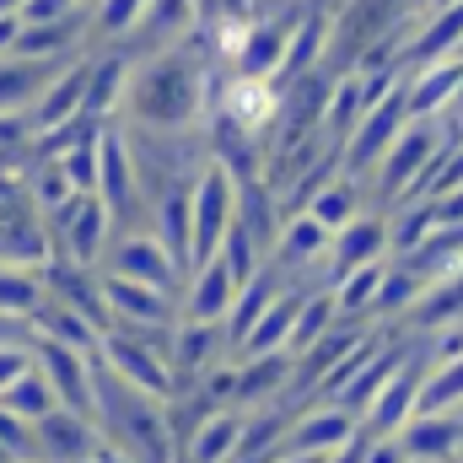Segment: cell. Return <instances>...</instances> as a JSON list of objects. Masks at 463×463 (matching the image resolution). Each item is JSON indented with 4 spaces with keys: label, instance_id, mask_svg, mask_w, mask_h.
<instances>
[{
    "label": "cell",
    "instance_id": "obj_33",
    "mask_svg": "<svg viewBox=\"0 0 463 463\" xmlns=\"http://www.w3.org/2000/svg\"><path fill=\"white\" fill-rule=\"evenodd\" d=\"M27 431H33V420H22V415H11L5 404H0V442L16 453V458H27L33 448H27Z\"/></svg>",
    "mask_w": 463,
    "mask_h": 463
},
{
    "label": "cell",
    "instance_id": "obj_12",
    "mask_svg": "<svg viewBox=\"0 0 463 463\" xmlns=\"http://www.w3.org/2000/svg\"><path fill=\"white\" fill-rule=\"evenodd\" d=\"M237 275H232L222 259H211L205 269H194V291H189V318H200V324H222L232 313V302H237Z\"/></svg>",
    "mask_w": 463,
    "mask_h": 463
},
{
    "label": "cell",
    "instance_id": "obj_3",
    "mask_svg": "<svg viewBox=\"0 0 463 463\" xmlns=\"http://www.w3.org/2000/svg\"><path fill=\"white\" fill-rule=\"evenodd\" d=\"M33 355H38V372L54 383V393H60V410L98 415V366H87V350L60 345V340L38 335Z\"/></svg>",
    "mask_w": 463,
    "mask_h": 463
},
{
    "label": "cell",
    "instance_id": "obj_15",
    "mask_svg": "<svg viewBox=\"0 0 463 463\" xmlns=\"http://www.w3.org/2000/svg\"><path fill=\"white\" fill-rule=\"evenodd\" d=\"M81 33H87V11H76V16H65V22H38V27H22V33H16L11 54H22V60H54V54H65Z\"/></svg>",
    "mask_w": 463,
    "mask_h": 463
},
{
    "label": "cell",
    "instance_id": "obj_8",
    "mask_svg": "<svg viewBox=\"0 0 463 463\" xmlns=\"http://www.w3.org/2000/svg\"><path fill=\"white\" fill-rule=\"evenodd\" d=\"M114 275L167 291V286L178 280V259L167 253L162 237H151V232H129V237H118L114 242Z\"/></svg>",
    "mask_w": 463,
    "mask_h": 463
},
{
    "label": "cell",
    "instance_id": "obj_6",
    "mask_svg": "<svg viewBox=\"0 0 463 463\" xmlns=\"http://www.w3.org/2000/svg\"><path fill=\"white\" fill-rule=\"evenodd\" d=\"M54 222H60L65 248H71L81 264H98V253H103V242H109V222H114L98 189H92V194H71V200L54 211Z\"/></svg>",
    "mask_w": 463,
    "mask_h": 463
},
{
    "label": "cell",
    "instance_id": "obj_7",
    "mask_svg": "<svg viewBox=\"0 0 463 463\" xmlns=\"http://www.w3.org/2000/svg\"><path fill=\"white\" fill-rule=\"evenodd\" d=\"M87 76H92V60H71L65 71L49 76V87H43L38 103L27 109V114H33V135H49V129H60V124H71V118L81 114V103H87Z\"/></svg>",
    "mask_w": 463,
    "mask_h": 463
},
{
    "label": "cell",
    "instance_id": "obj_16",
    "mask_svg": "<svg viewBox=\"0 0 463 463\" xmlns=\"http://www.w3.org/2000/svg\"><path fill=\"white\" fill-rule=\"evenodd\" d=\"M33 431L49 442V453H54V458H65V463H81L87 453H92V426H87L76 410H49Z\"/></svg>",
    "mask_w": 463,
    "mask_h": 463
},
{
    "label": "cell",
    "instance_id": "obj_1",
    "mask_svg": "<svg viewBox=\"0 0 463 463\" xmlns=\"http://www.w3.org/2000/svg\"><path fill=\"white\" fill-rule=\"evenodd\" d=\"M124 103H129L135 129H167V135L189 129L194 114H200V103H205V71H200V60L184 43H173V49L151 54L129 76Z\"/></svg>",
    "mask_w": 463,
    "mask_h": 463
},
{
    "label": "cell",
    "instance_id": "obj_20",
    "mask_svg": "<svg viewBox=\"0 0 463 463\" xmlns=\"http://www.w3.org/2000/svg\"><path fill=\"white\" fill-rule=\"evenodd\" d=\"M0 404L11 410V415H22V420H43L49 410H60V393H54V383L43 377V372H22L5 393H0Z\"/></svg>",
    "mask_w": 463,
    "mask_h": 463
},
{
    "label": "cell",
    "instance_id": "obj_11",
    "mask_svg": "<svg viewBox=\"0 0 463 463\" xmlns=\"http://www.w3.org/2000/svg\"><path fill=\"white\" fill-rule=\"evenodd\" d=\"M222 114L242 129H264L269 118L280 114V98H275V81L269 76H232L222 87Z\"/></svg>",
    "mask_w": 463,
    "mask_h": 463
},
{
    "label": "cell",
    "instance_id": "obj_27",
    "mask_svg": "<svg viewBox=\"0 0 463 463\" xmlns=\"http://www.w3.org/2000/svg\"><path fill=\"white\" fill-rule=\"evenodd\" d=\"M43 297H38V280L27 275V269H0V313H11V318H22V313H33Z\"/></svg>",
    "mask_w": 463,
    "mask_h": 463
},
{
    "label": "cell",
    "instance_id": "obj_35",
    "mask_svg": "<svg viewBox=\"0 0 463 463\" xmlns=\"http://www.w3.org/2000/svg\"><path fill=\"white\" fill-rule=\"evenodd\" d=\"M324 313H329L324 302H313V307L302 313V329H291V350H302L307 340H313V335H318V329H324Z\"/></svg>",
    "mask_w": 463,
    "mask_h": 463
},
{
    "label": "cell",
    "instance_id": "obj_17",
    "mask_svg": "<svg viewBox=\"0 0 463 463\" xmlns=\"http://www.w3.org/2000/svg\"><path fill=\"white\" fill-rule=\"evenodd\" d=\"M33 324H38L49 340H60V345H76V350H87V355L103 350V335L92 329V318H81V313H71V307L38 302V307H33Z\"/></svg>",
    "mask_w": 463,
    "mask_h": 463
},
{
    "label": "cell",
    "instance_id": "obj_32",
    "mask_svg": "<svg viewBox=\"0 0 463 463\" xmlns=\"http://www.w3.org/2000/svg\"><path fill=\"white\" fill-rule=\"evenodd\" d=\"M76 11H87V0H22V27H38V22H65V16H76Z\"/></svg>",
    "mask_w": 463,
    "mask_h": 463
},
{
    "label": "cell",
    "instance_id": "obj_14",
    "mask_svg": "<svg viewBox=\"0 0 463 463\" xmlns=\"http://www.w3.org/2000/svg\"><path fill=\"white\" fill-rule=\"evenodd\" d=\"M103 302H109V313L129 318V324H146V329L167 318V297L156 286H140V280H124V275L103 280Z\"/></svg>",
    "mask_w": 463,
    "mask_h": 463
},
{
    "label": "cell",
    "instance_id": "obj_4",
    "mask_svg": "<svg viewBox=\"0 0 463 463\" xmlns=\"http://www.w3.org/2000/svg\"><path fill=\"white\" fill-rule=\"evenodd\" d=\"M98 194H103V205H109V216L124 222L129 211H135V184H140V173H135V151H129V135L118 129V124H103V140H98Z\"/></svg>",
    "mask_w": 463,
    "mask_h": 463
},
{
    "label": "cell",
    "instance_id": "obj_5",
    "mask_svg": "<svg viewBox=\"0 0 463 463\" xmlns=\"http://www.w3.org/2000/svg\"><path fill=\"white\" fill-rule=\"evenodd\" d=\"M103 366L124 377L129 388H140V393H151V399H167L173 393V372H167V361H156L151 345H140V340H129V335H103Z\"/></svg>",
    "mask_w": 463,
    "mask_h": 463
},
{
    "label": "cell",
    "instance_id": "obj_34",
    "mask_svg": "<svg viewBox=\"0 0 463 463\" xmlns=\"http://www.w3.org/2000/svg\"><path fill=\"white\" fill-rule=\"evenodd\" d=\"M33 350H22V345H0V393L22 377V372H33V361H27Z\"/></svg>",
    "mask_w": 463,
    "mask_h": 463
},
{
    "label": "cell",
    "instance_id": "obj_30",
    "mask_svg": "<svg viewBox=\"0 0 463 463\" xmlns=\"http://www.w3.org/2000/svg\"><path fill=\"white\" fill-rule=\"evenodd\" d=\"M324 222H318V216H302V222H291V227H286V237H280V253H286V259H307V253H318V248H324Z\"/></svg>",
    "mask_w": 463,
    "mask_h": 463
},
{
    "label": "cell",
    "instance_id": "obj_10",
    "mask_svg": "<svg viewBox=\"0 0 463 463\" xmlns=\"http://www.w3.org/2000/svg\"><path fill=\"white\" fill-rule=\"evenodd\" d=\"M129 76H135V54H124V43L109 49L103 60H92L81 114H92V118H103V124H109V118L118 114V103H124V92H129Z\"/></svg>",
    "mask_w": 463,
    "mask_h": 463
},
{
    "label": "cell",
    "instance_id": "obj_25",
    "mask_svg": "<svg viewBox=\"0 0 463 463\" xmlns=\"http://www.w3.org/2000/svg\"><path fill=\"white\" fill-rule=\"evenodd\" d=\"M291 313H297V302H275V307H264V318H259V324L248 329L242 350H248V355L259 361V355H264V350L275 345V340H280L286 329H297V324H291Z\"/></svg>",
    "mask_w": 463,
    "mask_h": 463
},
{
    "label": "cell",
    "instance_id": "obj_26",
    "mask_svg": "<svg viewBox=\"0 0 463 463\" xmlns=\"http://www.w3.org/2000/svg\"><path fill=\"white\" fill-rule=\"evenodd\" d=\"M71 194H81V189L71 184V173H65L60 162H43V167L33 173V200H38V211H60Z\"/></svg>",
    "mask_w": 463,
    "mask_h": 463
},
{
    "label": "cell",
    "instance_id": "obj_21",
    "mask_svg": "<svg viewBox=\"0 0 463 463\" xmlns=\"http://www.w3.org/2000/svg\"><path fill=\"white\" fill-rule=\"evenodd\" d=\"M458 81H463V65H448V60H437V65H426V76L404 92L410 98V114L415 118H426V114H437L453 92H458Z\"/></svg>",
    "mask_w": 463,
    "mask_h": 463
},
{
    "label": "cell",
    "instance_id": "obj_24",
    "mask_svg": "<svg viewBox=\"0 0 463 463\" xmlns=\"http://www.w3.org/2000/svg\"><path fill=\"white\" fill-rule=\"evenodd\" d=\"M211 350H216V324L189 318V324L173 335V355H178V366H184V372H200V366L211 361Z\"/></svg>",
    "mask_w": 463,
    "mask_h": 463
},
{
    "label": "cell",
    "instance_id": "obj_13",
    "mask_svg": "<svg viewBox=\"0 0 463 463\" xmlns=\"http://www.w3.org/2000/svg\"><path fill=\"white\" fill-rule=\"evenodd\" d=\"M43 87H49V60H22V54H0V114L33 109Z\"/></svg>",
    "mask_w": 463,
    "mask_h": 463
},
{
    "label": "cell",
    "instance_id": "obj_2",
    "mask_svg": "<svg viewBox=\"0 0 463 463\" xmlns=\"http://www.w3.org/2000/svg\"><path fill=\"white\" fill-rule=\"evenodd\" d=\"M232 211H237V178L211 156V162L200 167V178H194V269H205V264L222 253L227 232L237 227ZM194 269H189V275H194Z\"/></svg>",
    "mask_w": 463,
    "mask_h": 463
},
{
    "label": "cell",
    "instance_id": "obj_18",
    "mask_svg": "<svg viewBox=\"0 0 463 463\" xmlns=\"http://www.w3.org/2000/svg\"><path fill=\"white\" fill-rule=\"evenodd\" d=\"M237 448H242V420L222 410V415H211L200 431H194V442H189V463H227L237 458Z\"/></svg>",
    "mask_w": 463,
    "mask_h": 463
},
{
    "label": "cell",
    "instance_id": "obj_23",
    "mask_svg": "<svg viewBox=\"0 0 463 463\" xmlns=\"http://www.w3.org/2000/svg\"><path fill=\"white\" fill-rule=\"evenodd\" d=\"M426 151H431V129L426 124H415V129H404L393 146H388V184H399V178H410L420 162H426Z\"/></svg>",
    "mask_w": 463,
    "mask_h": 463
},
{
    "label": "cell",
    "instance_id": "obj_29",
    "mask_svg": "<svg viewBox=\"0 0 463 463\" xmlns=\"http://www.w3.org/2000/svg\"><path fill=\"white\" fill-rule=\"evenodd\" d=\"M345 431H350L345 415H318V420H302L291 442H297V453H324V448H335Z\"/></svg>",
    "mask_w": 463,
    "mask_h": 463
},
{
    "label": "cell",
    "instance_id": "obj_19",
    "mask_svg": "<svg viewBox=\"0 0 463 463\" xmlns=\"http://www.w3.org/2000/svg\"><path fill=\"white\" fill-rule=\"evenodd\" d=\"M324 43H329V22L313 11V16H297V33H291V43H286V60H280V76L286 81H297V76H307L313 65H318V54H324Z\"/></svg>",
    "mask_w": 463,
    "mask_h": 463
},
{
    "label": "cell",
    "instance_id": "obj_28",
    "mask_svg": "<svg viewBox=\"0 0 463 463\" xmlns=\"http://www.w3.org/2000/svg\"><path fill=\"white\" fill-rule=\"evenodd\" d=\"M264 307H269V286H264V280H259V286H242L237 302H232V318H227L232 340H248V329L264 318Z\"/></svg>",
    "mask_w": 463,
    "mask_h": 463
},
{
    "label": "cell",
    "instance_id": "obj_36",
    "mask_svg": "<svg viewBox=\"0 0 463 463\" xmlns=\"http://www.w3.org/2000/svg\"><path fill=\"white\" fill-rule=\"evenodd\" d=\"M16 33H22V16H16V11H0V54H11Z\"/></svg>",
    "mask_w": 463,
    "mask_h": 463
},
{
    "label": "cell",
    "instance_id": "obj_22",
    "mask_svg": "<svg viewBox=\"0 0 463 463\" xmlns=\"http://www.w3.org/2000/svg\"><path fill=\"white\" fill-rule=\"evenodd\" d=\"M146 5H151V0H92L87 27H92V38H124V33L140 27Z\"/></svg>",
    "mask_w": 463,
    "mask_h": 463
},
{
    "label": "cell",
    "instance_id": "obj_31",
    "mask_svg": "<svg viewBox=\"0 0 463 463\" xmlns=\"http://www.w3.org/2000/svg\"><path fill=\"white\" fill-rule=\"evenodd\" d=\"M350 211H355V194H350V184H335V189H324V194L313 200V211H307V216H318L324 227H345Z\"/></svg>",
    "mask_w": 463,
    "mask_h": 463
},
{
    "label": "cell",
    "instance_id": "obj_9",
    "mask_svg": "<svg viewBox=\"0 0 463 463\" xmlns=\"http://www.w3.org/2000/svg\"><path fill=\"white\" fill-rule=\"evenodd\" d=\"M404 118H410V98H404V92H388L377 109H366V118L355 124L350 151H345V167H350V173H361L366 162H377V156L393 146V135L404 129Z\"/></svg>",
    "mask_w": 463,
    "mask_h": 463
},
{
    "label": "cell",
    "instance_id": "obj_37",
    "mask_svg": "<svg viewBox=\"0 0 463 463\" xmlns=\"http://www.w3.org/2000/svg\"><path fill=\"white\" fill-rule=\"evenodd\" d=\"M16 335H22V324H16V318H11V313H0V340H5V345H11V340H16Z\"/></svg>",
    "mask_w": 463,
    "mask_h": 463
},
{
    "label": "cell",
    "instance_id": "obj_38",
    "mask_svg": "<svg viewBox=\"0 0 463 463\" xmlns=\"http://www.w3.org/2000/svg\"><path fill=\"white\" fill-rule=\"evenodd\" d=\"M291 463H318V453H302V458H291Z\"/></svg>",
    "mask_w": 463,
    "mask_h": 463
}]
</instances>
